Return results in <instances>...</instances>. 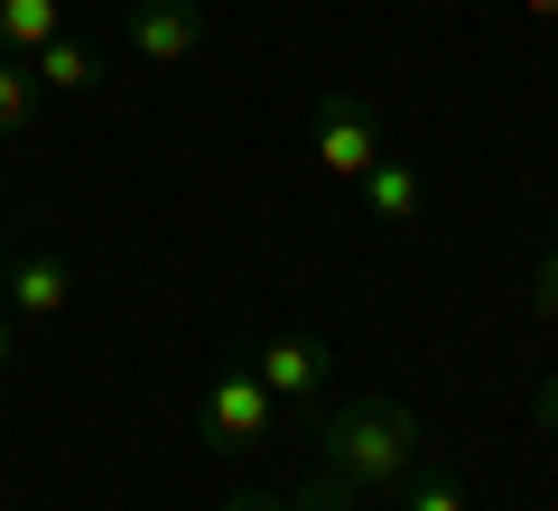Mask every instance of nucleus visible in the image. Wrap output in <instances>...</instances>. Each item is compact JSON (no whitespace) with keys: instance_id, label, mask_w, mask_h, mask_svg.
Wrapping results in <instances>:
<instances>
[{"instance_id":"3","label":"nucleus","mask_w":558,"mask_h":511,"mask_svg":"<svg viewBox=\"0 0 558 511\" xmlns=\"http://www.w3.org/2000/svg\"><path fill=\"white\" fill-rule=\"evenodd\" d=\"M279 400L260 391V373L252 363H233V373H215L205 381V410H196V428H205V447H223V455H242V447H270L279 437Z\"/></svg>"},{"instance_id":"7","label":"nucleus","mask_w":558,"mask_h":511,"mask_svg":"<svg viewBox=\"0 0 558 511\" xmlns=\"http://www.w3.org/2000/svg\"><path fill=\"white\" fill-rule=\"evenodd\" d=\"M354 186H363V205H373L381 223H418V215H428V178H418V168H410L400 149H381Z\"/></svg>"},{"instance_id":"15","label":"nucleus","mask_w":558,"mask_h":511,"mask_svg":"<svg viewBox=\"0 0 558 511\" xmlns=\"http://www.w3.org/2000/svg\"><path fill=\"white\" fill-rule=\"evenodd\" d=\"M10 354H20V316L0 307V373H10Z\"/></svg>"},{"instance_id":"17","label":"nucleus","mask_w":558,"mask_h":511,"mask_svg":"<svg viewBox=\"0 0 558 511\" xmlns=\"http://www.w3.org/2000/svg\"><path fill=\"white\" fill-rule=\"evenodd\" d=\"M0 270H10V242H0Z\"/></svg>"},{"instance_id":"14","label":"nucleus","mask_w":558,"mask_h":511,"mask_svg":"<svg viewBox=\"0 0 558 511\" xmlns=\"http://www.w3.org/2000/svg\"><path fill=\"white\" fill-rule=\"evenodd\" d=\"M223 511H299V502H279V492H233Z\"/></svg>"},{"instance_id":"6","label":"nucleus","mask_w":558,"mask_h":511,"mask_svg":"<svg viewBox=\"0 0 558 511\" xmlns=\"http://www.w3.org/2000/svg\"><path fill=\"white\" fill-rule=\"evenodd\" d=\"M65 297H75V260H65V252H10V270H0V307L20 316V326L65 316Z\"/></svg>"},{"instance_id":"16","label":"nucleus","mask_w":558,"mask_h":511,"mask_svg":"<svg viewBox=\"0 0 558 511\" xmlns=\"http://www.w3.org/2000/svg\"><path fill=\"white\" fill-rule=\"evenodd\" d=\"M521 10H531V20H558V0H521Z\"/></svg>"},{"instance_id":"8","label":"nucleus","mask_w":558,"mask_h":511,"mask_svg":"<svg viewBox=\"0 0 558 511\" xmlns=\"http://www.w3.org/2000/svg\"><path fill=\"white\" fill-rule=\"evenodd\" d=\"M28 75H38V94H94L102 84V47L65 28V38H47L38 57H28Z\"/></svg>"},{"instance_id":"2","label":"nucleus","mask_w":558,"mask_h":511,"mask_svg":"<svg viewBox=\"0 0 558 511\" xmlns=\"http://www.w3.org/2000/svg\"><path fill=\"white\" fill-rule=\"evenodd\" d=\"M307 149H317L326 178L354 186L363 168H373L381 149H391V121H381L373 94H354V84H336V94H317V121H307Z\"/></svg>"},{"instance_id":"11","label":"nucleus","mask_w":558,"mask_h":511,"mask_svg":"<svg viewBox=\"0 0 558 511\" xmlns=\"http://www.w3.org/2000/svg\"><path fill=\"white\" fill-rule=\"evenodd\" d=\"M38 112H47V94H38V75H28V57H0V139L38 131Z\"/></svg>"},{"instance_id":"9","label":"nucleus","mask_w":558,"mask_h":511,"mask_svg":"<svg viewBox=\"0 0 558 511\" xmlns=\"http://www.w3.org/2000/svg\"><path fill=\"white\" fill-rule=\"evenodd\" d=\"M65 28H75V0H0V57H38Z\"/></svg>"},{"instance_id":"4","label":"nucleus","mask_w":558,"mask_h":511,"mask_svg":"<svg viewBox=\"0 0 558 511\" xmlns=\"http://www.w3.org/2000/svg\"><path fill=\"white\" fill-rule=\"evenodd\" d=\"M252 373H260V391H270L289 418H317L326 381H336V344H326V334H270V344L252 354Z\"/></svg>"},{"instance_id":"5","label":"nucleus","mask_w":558,"mask_h":511,"mask_svg":"<svg viewBox=\"0 0 558 511\" xmlns=\"http://www.w3.org/2000/svg\"><path fill=\"white\" fill-rule=\"evenodd\" d=\"M121 38L140 65H186L205 47V0H121Z\"/></svg>"},{"instance_id":"1","label":"nucleus","mask_w":558,"mask_h":511,"mask_svg":"<svg viewBox=\"0 0 558 511\" xmlns=\"http://www.w3.org/2000/svg\"><path fill=\"white\" fill-rule=\"evenodd\" d=\"M307 428H317V474H336V484H354V492H400L410 465L428 455L418 447V410L391 400V391H354L326 418H307Z\"/></svg>"},{"instance_id":"13","label":"nucleus","mask_w":558,"mask_h":511,"mask_svg":"<svg viewBox=\"0 0 558 511\" xmlns=\"http://www.w3.org/2000/svg\"><path fill=\"white\" fill-rule=\"evenodd\" d=\"M531 418L558 437V373H539V391H531Z\"/></svg>"},{"instance_id":"12","label":"nucleus","mask_w":558,"mask_h":511,"mask_svg":"<svg viewBox=\"0 0 558 511\" xmlns=\"http://www.w3.org/2000/svg\"><path fill=\"white\" fill-rule=\"evenodd\" d=\"M539 316H558V233H549V252H539Z\"/></svg>"},{"instance_id":"10","label":"nucleus","mask_w":558,"mask_h":511,"mask_svg":"<svg viewBox=\"0 0 558 511\" xmlns=\"http://www.w3.org/2000/svg\"><path fill=\"white\" fill-rule=\"evenodd\" d=\"M391 502H400V511H475V502H465V474H457V465H428V455L410 465V484H400Z\"/></svg>"}]
</instances>
